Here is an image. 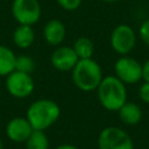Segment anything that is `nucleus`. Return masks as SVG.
Returning a JSON list of instances; mask_svg holds the SVG:
<instances>
[{"mask_svg": "<svg viewBox=\"0 0 149 149\" xmlns=\"http://www.w3.org/2000/svg\"><path fill=\"white\" fill-rule=\"evenodd\" d=\"M97 95L100 105L111 112H116L127 101V88L114 74L106 76L97 87Z\"/></svg>", "mask_w": 149, "mask_h": 149, "instance_id": "f257e3e1", "label": "nucleus"}, {"mask_svg": "<svg viewBox=\"0 0 149 149\" xmlns=\"http://www.w3.org/2000/svg\"><path fill=\"white\" fill-rule=\"evenodd\" d=\"M61 115L58 104L51 99H38L31 102L27 109L26 118L33 129L45 130L57 122Z\"/></svg>", "mask_w": 149, "mask_h": 149, "instance_id": "f03ea898", "label": "nucleus"}, {"mask_svg": "<svg viewBox=\"0 0 149 149\" xmlns=\"http://www.w3.org/2000/svg\"><path fill=\"white\" fill-rule=\"evenodd\" d=\"M71 77L76 87L84 92L97 90L104 78L101 66L93 58L79 59L71 70Z\"/></svg>", "mask_w": 149, "mask_h": 149, "instance_id": "7ed1b4c3", "label": "nucleus"}, {"mask_svg": "<svg viewBox=\"0 0 149 149\" xmlns=\"http://www.w3.org/2000/svg\"><path fill=\"white\" fill-rule=\"evenodd\" d=\"M136 33L135 30L126 23H121L118 24L111 33V37H109V43L112 49L121 55V56H126L128 55L136 45Z\"/></svg>", "mask_w": 149, "mask_h": 149, "instance_id": "20e7f679", "label": "nucleus"}, {"mask_svg": "<svg viewBox=\"0 0 149 149\" xmlns=\"http://www.w3.org/2000/svg\"><path fill=\"white\" fill-rule=\"evenodd\" d=\"M99 149H134L130 136L121 128L109 126L104 128L98 136Z\"/></svg>", "mask_w": 149, "mask_h": 149, "instance_id": "39448f33", "label": "nucleus"}, {"mask_svg": "<svg viewBox=\"0 0 149 149\" xmlns=\"http://www.w3.org/2000/svg\"><path fill=\"white\" fill-rule=\"evenodd\" d=\"M114 76L126 85H133L142 79V64L129 56H121L114 63Z\"/></svg>", "mask_w": 149, "mask_h": 149, "instance_id": "423d86ee", "label": "nucleus"}, {"mask_svg": "<svg viewBox=\"0 0 149 149\" xmlns=\"http://www.w3.org/2000/svg\"><path fill=\"white\" fill-rule=\"evenodd\" d=\"M6 90L7 92L17 99L28 98L35 90V83L29 73H24L14 70L6 77Z\"/></svg>", "mask_w": 149, "mask_h": 149, "instance_id": "0eeeda50", "label": "nucleus"}, {"mask_svg": "<svg viewBox=\"0 0 149 149\" xmlns=\"http://www.w3.org/2000/svg\"><path fill=\"white\" fill-rule=\"evenodd\" d=\"M42 8L37 0H13L12 15L19 24L33 26L41 19Z\"/></svg>", "mask_w": 149, "mask_h": 149, "instance_id": "6e6552de", "label": "nucleus"}, {"mask_svg": "<svg viewBox=\"0 0 149 149\" xmlns=\"http://www.w3.org/2000/svg\"><path fill=\"white\" fill-rule=\"evenodd\" d=\"M79 61L72 47L69 45H58L52 51L50 62L51 65L58 71H71L77 62Z\"/></svg>", "mask_w": 149, "mask_h": 149, "instance_id": "1a4fd4ad", "label": "nucleus"}, {"mask_svg": "<svg viewBox=\"0 0 149 149\" xmlns=\"http://www.w3.org/2000/svg\"><path fill=\"white\" fill-rule=\"evenodd\" d=\"M33 127L27 120V118L22 116H15L10 119L5 128L6 136L16 143H22L28 140L30 134L33 133Z\"/></svg>", "mask_w": 149, "mask_h": 149, "instance_id": "9d476101", "label": "nucleus"}, {"mask_svg": "<svg viewBox=\"0 0 149 149\" xmlns=\"http://www.w3.org/2000/svg\"><path fill=\"white\" fill-rule=\"evenodd\" d=\"M66 36L65 24L57 19L49 20L43 28V37L45 42L52 47H58L63 43Z\"/></svg>", "mask_w": 149, "mask_h": 149, "instance_id": "9b49d317", "label": "nucleus"}, {"mask_svg": "<svg viewBox=\"0 0 149 149\" xmlns=\"http://www.w3.org/2000/svg\"><path fill=\"white\" fill-rule=\"evenodd\" d=\"M118 112H119L120 120L125 125H128V126L137 125L141 121V119H142V109L135 102L126 101L120 107V109Z\"/></svg>", "mask_w": 149, "mask_h": 149, "instance_id": "f8f14e48", "label": "nucleus"}, {"mask_svg": "<svg viewBox=\"0 0 149 149\" xmlns=\"http://www.w3.org/2000/svg\"><path fill=\"white\" fill-rule=\"evenodd\" d=\"M35 41V31L31 26L19 24L13 33V42L20 49H28Z\"/></svg>", "mask_w": 149, "mask_h": 149, "instance_id": "ddd939ff", "label": "nucleus"}, {"mask_svg": "<svg viewBox=\"0 0 149 149\" xmlns=\"http://www.w3.org/2000/svg\"><path fill=\"white\" fill-rule=\"evenodd\" d=\"M16 55L14 51L3 44H0V77H7L15 70Z\"/></svg>", "mask_w": 149, "mask_h": 149, "instance_id": "4468645a", "label": "nucleus"}, {"mask_svg": "<svg viewBox=\"0 0 149 149\" xmlns=\"http://www.w3.org/2000/svg\"><path fill=\"white\" fill-rule=\"evenodd\" d=\"M76 55L78 56L79 59H86V58H92L94 54V44L91 38L86 36H80L78 37L72 45Z\"/></svg>", "mask_w": 149, "mask_h": 149, "instance_id": "2eb2a0df", "label": "nucleus"}, {"mask_svg": "<svg viewBox=\"0 0 149 149\" xmlns=\"http://www.w3.org/2000/svg\"><path fill=\"white\" fill-rule=\"evenodd\" d=\"M24 143L27 149H49V139L44 130L34 129Z\"/></svg>", "mask_w": 149, "mask_h": 149, "instance_id": "dca6fc26", "label": "nucleus"}, {"mask_svg": "<svg viewBox=\"0 0 149 149\" xmlns=\"http://www.w3.org/2000/svg\"><path fill=\"white\" fill-rule=\"evenodd\" d=\"M35 61L27 55H20L16 56V63H15V70L24 72V73H31L35 70Z\"/></svg>", "mask_w": 149, "mask_h": 149, "instance_id": "f3484780", "label": "nucleus"}, {"mask_svg": "<svg viewBox=\"0 0 149 149\" xmlns=\"http://www.w3.org/2000/svg\"><path fill=\"white\" fill-rule=\"evenodd\" d=\"M56 2L64 10L73 12V10H76V9H78L80 7L83 0H56Z\"/></svg>", "mask_w": 149, "mask_h": 149, "instance_id": "a211bd4d", "label": "nucleus"}, {"mask_svg": "<svg viewBox=\"0 0 149 149\" xmlns=\"http://www.w3.org/2000/svg\"><path fill=\"white\" fill-rule=\"evenodd\" d=\"M139 36H140L141 41H142L146 45L149 47V17L146 19V20L141 23V26H140V28H139Z\"/></svg>", "mask_w": 149, "mask_h": 149, "instance_id": "6ab92c4d", "label": "nucleus"}, {"mask_svg": "<svg viewBox=\"0 0 149 149\" xmlns=\"http://www.w3.org/2000/svg\"><path fill=\"white\" fill-rule=\"evenodd\" d=\"M139 98L144 104H149V83L143 81L139 87Z\"/></svg>", "mask_w": 149, "mask_h": 149, "instance_id": "aec40b11", "label": "nucleus"}, {"mask_svg": "<svg viewBox=\"0 0 149 149\" xmlns=\"http://www.w3.org/2000/svg\"><path fill=\"white\" fill-rule=\"evenodd\" d=\"M142 79L149 83V58L142 64Z\"/></svg>", "mask_w": 149, "mask_h": 149, "instance_id": "412c9836", "label": "nucleus"}, {"mask_svg": "<svg viewBox=\"0 0 149 149\" xmlns=\"http://www.w3.org/2000/svg\"><path fill=\"white\" fill-rule=\"evenodd\" d=\"M55 149H78V148L73 144H70V143H62V144L57 146Z\"/></svg>", "mask_w": 149, "mask_h": 149, "instance_id": "4be33fe9", "label": "nucleus"}, {"mask_svg": "<svg viewBox=\"0 0 149 149\" xmlns=\"http://www.w3.org/2000/svg\"><path fill=\"white\" fill-rule=\"evenodd\" d=\"M101 1H104V2H108V3H112V2H115V1H118V0H101Z\"/></svg>", "mask_w": 149, "mask_h": 149, "instance_id": "5701e85b", "label": "nucleus"}, {"mask_svg": "<svg viewBox=\"0 0 149 149\" xmlns=\"http://www.w3.org/2000/svg\"><path fill=\"white\" fill-rule=\"evenodd\" d=\"M0 149H3V144H2V141L0 139Z\"/></svg>", "mask_w": 149, "mask_h": 149, "instance_id": "b1692460", "label": "nucleus"}]
</instances>
